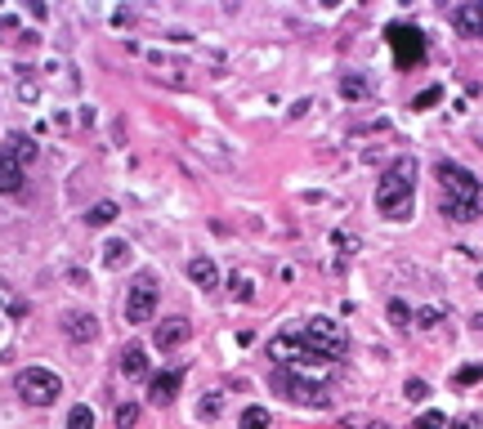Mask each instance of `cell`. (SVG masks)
<instances>
[{
    "label": "cell",
    "mask_w": 483,
    "mask_h": 429,
    "mask_svg": "<svg viewBox=\"0 0 483 429\" xmlns=\"http://www.w3.org/2000/svg\"><path fill=\"white\" fill-rule=\"evenodd\" d=\"M457 381H461V385H474V381H483V367H461V371H457Z\"/></svg>",
    "instance_id": "f546056e"
},
{
    "label": "cell",
    "mask_w": 483,
    "mask_h": 429,
    "mask_svg": "<svg viewBox=\"0 0 483 429\" xmlns=\"http://www.w3.org/2000/svg\"><path fill=\"white\" fill-rule=\"evenodd\" d=\"M416 326H421V331L439 326V309H421V313H416Z\"/></svg>",
    "instance_id": "83f0119b"
},
{
    "label": "cell",
    "mask_w": 483,
    "mask_h": 429,
    "mask_svg": "<svg viewBox=\"0 0 483 429\" xmlns=\"http://www.w3.org/2000/svg\"><path fill=\"white\" fill-rule=\"evenodd\" d=\"M157 295H161V286H157V277L153 273H139L135 282L126 286V322H153V313H157Z\"/></svg>",
    "instance_id": "52a82bcc"
},
{
    "label": "cell",
    "mask_w": 483,
    "mask_h": 429,
    "mask_svg": "<svg viewBox=\"0 0 483 429\" xmlns=\"http://www.w3.org/2000/svg\"><path fill=\"white\" fill-rule=\"evenodd\" d=\"M390 322L394 326H412V309L403 300H390Z\"/></svg>",
    "instance_id": "603a6c76"
},
{
    "label": "cell",
    "mask_w": 483,
    "mask_h": 429,
    "mask_svg": "<svg viewBox=\"0 0 483 429\" xmlns=\"http://www.w3.org/2000/svg\"><path fill=\"white\" fill-rule=\"evenodd\" d=\"M474 331H483V313H479V318H474Z\"/></svg>",
    "instance_id": "1f68e13d"
},
{
    "label": "cell",
    "mask_w": 483,
    "mask_h": 429,
    "mask_svg": "<svg viewBox=\"0 0 483 429\" xmlns=\"http://www.w3.org/2000/svg\"><path fill=\"white\" fill-rule=\"evenodd\" d=\"M331 246H336V251H345V255H354V251H358V237H354V233H340V228H336V233H331Z\"/></svg>",
    "instance_id": "484cf974"
},
{
    "label": "cell",
    "mask_w": 483,
    "mask_h": 429,
    "mask_svg": "<svg viewBox=\"0 0 483 429\" xmlns=\"http://www.w3.org/2000/svg\"><path fill=\"white\" fill-rule=\"evenodd\" d=\"M188 282H193V286H202V291H215V286H220V269H215V259H210V255L188 259Z\"/></svg>",
    "instance_id": "4fadbf2b"
},
{
    "label": "cell",
    "mask_w": 483,
    "mask_h": 429,
    "mask_svg": "<svg viewBox=\"0 0 483 429\" xmlns=\"http://www.w3.org/2000/svg\"><path fill=\"white\" fill-rule=\"evenodd\" d=\"M372 429H385V425H372Z\"/></svg>",
    "instance_id": "836d02e7"
},
{
    "label": "cell",
    "mask_w": 483,
    "mask_h": 429,
    "mask_svg": "<svg viewBox=\"0 0 483 429\" xmlns=\"http://www.w3.org/2000/svg\"><path fill=\"white\" fill-rule=\"evenodd\" d=\"M345 349H349L345 326L322 318V313L287 326V331L273 336V344H269V353L278 358V367H322V362H340Z\"/></svg>",
    "instance_id": "6da1fadb"
},
{
    "label": "cell",
    "mask_w": 483,
    "mask_h": 429,
    "mask_svg": "<svg viewBox=\"0 0 483 429\" xmlns=\"http://www.w3.org/2000/svg\"><path fill=\"white\" fill-rule=\"evenodd\" d=\"M220 411H224V393L215 389V393H206V398H202V407H197V416H202V420H215Z\"/></svg>",
    "instance_id": "d6986e66"
},
{
    "label": "cell",
    "mask_w": 483,
    "mask_h": 429,
    "mask_svg": "<svg viewBox=\"0 0 483 429\" xmlns=\"http://www.w3.org/2000/svg\"><path fill=\"white\" fill-rule=\"evenodd\" d=\"M412 429H443V416H439V411H425V416L416 420Z\"/></svg>",
    "instance_id": "f1b7e54d"
},
{
    "label": "cell",
    "mask_w": 483,
    "mask_h": 429,
    "mask_svg": "<svg viewBox=\"0 0 483 429\" xmlns=\"http://www.w3.org/2000/svg\"><path fill=\"white\" fill-rule=\"evenodd\" d=\"M479 286H483V273H479Z\"/></svg>",
    "instance_id": "d6a6232c"
},
{
    "label": "cell",
    "mask_w": 483,
    "mask_h": 429,
    "mask_svg": "<svg viewBox=\"0 0 483 429\" xmlns=\"http://www.w3.org/2000/svg\"><path fill=\"white\" fill-rule=\"evenodd\" d=\"M412 206H416V161L394 157L376 179V210L385 219H412Z\"/></svg>",
    "instance_id": "3957f363"
},
{
    "label": "cell",
    "mask_w": 483,
    "mask_h": 429,
    "mask_svg": "<svg viewBox=\"0 0 483 429\" xmlns=\"http://www.w3.org/2000/svg\"><path fill=\"white\" fill-rule=\"evenodd\" d=\"M238 429H269V411H264V407H246Z\"/></svg>",
    "instance_id": "ac0fdd59"
},
{
    "label": "cell",
    "mask_w": 483,
    "mask_h": 429,
    "mask_svg": "<svg viewBox=\"0 0 483 429\" xmlns=\"http://www.w3.org/2000/svg\"><path fill=\"white\" fill-rule=\"evenodd\" d=\"M139 425V403H121L116 407V429H135Z\"/></svg>",
    "instance_id": "44dd1931"
},
{
    "label": "cell",
    "mask_w": 483,
    "mask_h": 429,
    "mask_svg": "<svg viewBox=\"0 0 483 429\" xmlns=\"http://www.w3.org/2000/svg\"><path fill=\"white\" fill-rule=\"evenodd\" d=\"M23 170H27L23 161L14 157V153H5V148H0V197H14V192L23 188V179H27Z\"/></svg>",
    "instance_id": "8fae6325"
},
{
    "label": "cell",
    "mask_w": 483,
    "mask_h": 429,
    "mask_svg": "<svg viewBox=\"0 0 483 429\" xmlns=\"http://www.w3.org/2000/svg\"><path fill=\"white\" fill-rule=\"evenodd\" d=\"M439 94H443L439 86H429V90H421V94H416V98H412V108H416V112H425V108H434V103H439Z\"/></svg>",
    "instance_id": "d4e9b609"
},
{
    "label": "cell",
    "mask_w": 483,
    "mask_h": 429,
    "mask_svg": "<svg viewBox=\"0 0 483 429\" xmlns=\"http://www.w3.org/2000/svg\"><path fill=\"white\" fill-rule=\"evenodd\" d=\"M403 398H407V403H425V398H429V385H425V381H407V385H403Z\"/></svg>",
    "instance_id": "cb8c5ba5"
},
{
    "label": "cell",
    "mask_w": 483,
    "mask_h": 429,
    "mask_svg": "<svg viewBox=\"0 0 483 429\" xmlns=\"http://www.w3.org/2000/svg\"><path fill=\"white\" fill-rule=\"evenodd\" d=\"M121 371L130 376V381H143V376H148V353H143V344H130V349L121 353Z\"/></svg>",
    "instance_id": "9a60e30c"
},
{
    "label": "cell",
    "mask_w": 483,
    "mask_h": 429,
    "mask_svg": "<svg viewBox=\"0 0 483 429\" xmlns=\"http://www.w3.org/2000/svg\"><path fill=\"white\" fill-rule=\"evenodd\" d=\"M116 214H121V210H116V202H94V206L86 210V224H90V228H108Z\"/></svg>",
    "instance_id": "2e32d148"
},
{
    "label": "cell",
    "mask_w": 483,
    "mask_h": 429,
    "mask_svg": "<svg viewBox=\"0 0 483 429\" xmlns=\"http://www.w3.org/2000/svg\"><path fill=\"white\" fill-rule=\"evenodd\" d=\"M367 94H372V86H367V76H362V72H345V76H340V98H349V103H362Z\"/></svg>",
    "instance_id": "5bb4252c"
},
{
    "label": "cell",
    "mask_w": 483,
    "mask_h": 429,
    "mask_svg": "<svg viewBox=\"0 0 483 429\" xmlns=\"http://www.w3.org/2000/svg\"><path fill=\"white\" fill-rule=\"evenodd\" d=\"M385 41H390V49H394V63H398L403 72H412V68H421V63H425V36H421V27L390 23Z\"/></svg>",
    "instance_id": "8992f818"
},
{
    "label": "cell",
    "mask_w": 483,
    "mask_h": 429,
    "mask_svg": "<svg viewBox=\"0 0 483 429\" xmlns=\"http://www.w3.org/2000/svg\"><path fill=\"white\" fill-rule=\"evenodd\" d=\"M434 175L443 184V214L452 224H474L483 214V184L461 166V161H447V157L434 166Z\"/></svg>",
    "instance_id": "7a4b0ae2"
},
{
    "label": "cell",
    "mask_w": 483,
    "mask_h": 429,
    "mask_svg": "<svg viewBox=\"0 0 483 429\" xmlns=\"http://www.w3.org/2000/svg\"><path fill=\"white\" fill-rule=\"evenodd\" d=\"M474 425H479L474 416H465V420H457V425H447V429H474Z\"/></svg>",
    "instance_id": "4dcf8cb0"
},
{
    "label": "cell",
    "mask_w": 483,
    "mask_h": 429,
    "mask_svg": "<svg viewBox=\"0 0 483 429\" xmlns=\"http://www.w3.org/2000/svg\"><path fill=\"white\" fill-rule=\"evenodd\" d=\"M228 286H233V295H238V300H255V286H251V277H242V273H238Z\"/></svg>",
    "instance_id": "4316f807"
},
{
    "label": "cell",
    "mask_w": 483,
    "mask_h": 429,
    "mask_svg": "<svg viewBox=\"0 0 483 429\" xmlns=\"http://www.w3.org/2000/svg\"><path fill=\"white\" fill-rule=\"evenodd\" d=\"M63 336H68L72 344H90L98 336V318H94V313H81V309L63 313Z\"/></svg>",
    "instance_id": "9c48e42d"
},
{
    "label": "cell",
    "mask_w": 483,
    "mask_h": 429,
    "mask_svg": "<svg viewBox=\"0 0 483 429\" xmlns=\"http://www.w3.org/2000/svg\"><path fill=\"white\" fill-rule=\"evenodd\" d=\"M126 251H130L126 242H108V246H103V264H108V269H116V264L126 259Z\"/></svg>",
    "instance_id": "7402d4cb"
},
{
    "label": "cell",
    "mask_w": 483,
    "mask_h": 429,
    "mask_svg": "<svg viewBox=\"0 0 483 429\" xmlns=\"http://www.w3.org/2000/svg\"><path fill=\"white\" fill-rule=\"evenodd\" d=\"M68 429H94V411L81 403V407H72L68 411Z\"/></svg>",
    "instance_id": "ffe728a7"
},
{
    "label": "cell",
    "mask_w": 483,
    "mask_h": 429,
    "mask_svg": "<svg viewBox=\"0 0 483 429\" xmlns=\"http://www.w3.org/2000/svg\"><path fill=\"white\" fill-rule=\"evenodd\" d=\"M179 381H184V376H179V371H161V376H153V385H148V403H157V407L175 403V393H179Z\"/></svg>",
    "instance_id": "7c38bea8"
},
{
    "label": "cell",
    "mask_w": 483,
    "mask_h": 429,
    "mask_svg": "<svg viewBox=\"0 0 483 429\" xmlns=\"http://www.w3.org/2000/svg\"><path fill=\"white\" fill-rule=\"evenodd\" d=\"M5 153H14V157H19L23 166H27V161L36 157V143H31V139H23V135H14V139H5Z\"/></svg>",
    "instance_id": "e0dca14e"
},
{
    "label": "cell",
    "mask_w": 483,
    "mask_h": 429,
    "mask_svg": "<svg viewBox=\"0 0 483 429\" xmlns=\"http://www.w3.org/2000/svg\"><path fill=\"white\" fill-rule=\"evenodd\" d=\"M188 336H193V322L188 318H161L157 331H153V344H157V349H179Z\"/></svg>",
    "instance_id": "30bf717a"
},
{
    "label": "cell",
    "mask_w": 483,
    "mask_h": 429,
    "mask_svg": "<svg viewBox=\"0 0 483 429\" xmlns=\"http://www.w3.org/2000/svg\"><path fill=\"white\" fill-rule=\"evenodd\" d=\"M269 385L282 393V398H291V403H300V407H331L327 385L309 381V376L295 371V367H273V371H269Z\"/></svg>",
    "instance_id": "277c9868"
},
{
    "label": "cell",
    "mask_w": 483,
    "mask_h": 429,
    "mask_svg": "<svg viewBox=\"0 0 483 429\" xmlns=\"http://www.w3.org/2000/svg\"><path fill=\"white\" fill-rule=\"evenodd\" d=\"M452 27H457V36L483 41V0H465V5H457L452 9Z\"/></svg>",
    "instance_id": "ba28073f"
},
{
    "label": "cell",
    "mask_w": 483,
    "mask_h": 429,
    "mask_svg": "<svg viewBox=\"0 0 483 429\" xmlns=\"http://www.w3.org/2000/svg\"><path fill=\"white\" fill-rule=\"evenodd\" d=\"M63 393V381L49 367H23L19 371V398L31 407H49Z\"/></svg>",
    "instance_id": "5b68a950"
}]
</instances>
